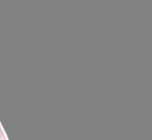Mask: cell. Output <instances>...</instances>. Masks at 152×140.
I'll return each instance as SVG.
<instances>
[{
  "label": "cell",
  "instance_id": "cell-1",
  "mask_svg": "<svg viewBox=\"0 0 152 140\" xmlns=\"http://www.w3.org/2000/svg\"><path fill=\"white\" fill-rule=\"evenodd\" d=\"M0 140H7V138H5V136H4V133H3L2 129H1V125H0Z\"/></svg>",
  "mask_w": 152,
  "mask_h": 140
}]
</instances>
